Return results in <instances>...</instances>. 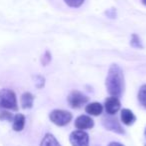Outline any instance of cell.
I'll list each match as a JSON object with an SVG mask.
<instances>
[{"instance_id":"24","label":"cell","mask_w":146,"mask_h":146,"mask_svg":"<svg viewBox=\"0 0 146 146\" xmlns=\"http://www.w3.org/2000/svg\"><path fill=\"white\" fill-rule=\"evenodd\" d=\"M145 146H146V145H145Z\"/></svg>"},{"instance_id":"22","label":"cell","mask_w":146,"mask_h":146,"mask_svg":"<svg viewBox=\"0 0 146 146\" xmlns=\"http://www.w3.org/2000/svg\"><path fill=\"white\" fill-rule=\"evenodd\" d=\"M141 2H142V4L146 6V0H141Z\"/></svg>"},{"instance_id":"10","label":"cell","mask_w":146,"mask_h":146,"mask_svg":"<svg viewBox=\"0 0 146 146\" xmlns=\"http://www.w3.org/2000/svg\"><path fill=\"white\" fill-rule=\"evenodd\" d=\"M25 123H26V118H25V116L23 114H15L12 120V129L16 132L22 131L25 127Z\"/></svg>"},{"instance_id":"1","label":"cell","mask_w":146,"mask_h":146,"mask_svg":"<svg viewBox=\"0 0 146 146\" xmlns=\"http://www.w3.org/2000/svg\"><path fill=\"white\" fill-rule=\"evenodd\" d=\"M105 87L110 96L119 98L122 95L125 87L124 73L118 64H111L108 69L105 79Z\"/></svg>"},{"instance_id":"9","label":"cell","mask_w":146,"mask_h":146,"mask_svg":"<svg viewBox=\"0 0 146 146\" xmlns=\"http://www.w3.org/2000/svg\"><path fill=\"white\" fill-rule=\"evenodd\" d=\"M103 105L99 102H91L85 106V112L91 116H99L103 112Z\"/></svg>"},{"instance_id":"20","label":"cell","mask_w":146,"mask_h":146,"mask_svg":"<svg viewBox=\"0 0 146 146\" xmlns=\"http://www.w3.org/2000/svg\"><path fill=\"white\" fill-rule=\"evenodd\" d=\"M105 14L107 15L108 17H110V18H114V17L116 16V10L114 8L108 9V10L105 12Z\"/></svg>"},{"instance_id":"23","label":"cell","mask_w":146,"mask_h":146,"mask_svg":"<svg viewBox=\"0 0 146 146\" xmlns=\"http://www.w3.org/2000/svg\"><path fill=\"white\" fill-rule=\"evenodd\" d=\"M145 136H146V129H145Z\"/></svg>"},{"instance_id":"21","label":"cell","mask_w":146,"mask_h":146,"mask_svg":"<svg viewBox=\"0 0 146 146\" xmlns=\"http://www.w3.org/2000/svg\"><path fill=\"white\" fill-rule=\"evenodd\" d=\"M108 146H124V145L119 143V142H111V143L108 144Z\"/></svg>"},{"instance_id":"16","label":"cell","mask_w":146,"mask_h":146,"mask_svg":"<svg viewBox=\"0 0 146 146\" xmlns=\"http://www.w3.org/2000/svg\"><path fill=\"white\" fill-rule=\"evenodd\" d=\"M13 117H14V115L11 112H9L8 110H0V120L12 122Z\"/></svg>"},{"instance_id":"17","label":"cell","mask_w":146,"mask_h":146,"mask_svg":"<svg viewBox=\"0 0 146 146\" xmlns=\"http://www.w3.org/2000/svg\"><path fill=\"white\" fill-rule=\"evenodd\" d=\"M51 60H52V55H51L50 51L46 50L44 53H43V55L41 56V58H40L41 64H42L43 66H47V65L51 62Z\"/></svg>"},{"instance_id":"5","label":"cell","mask_w":146,"mask_h":146,"mask_svg":"<svg viewBox=\"0 0 146 146\" xmlns=\"http://www.w3.org/2000/svg\"><path fill=\"white\" fill-rule=\"evenodd\" d=\"M69 141L72 146H89V135L84 130H75L69 135Z\"/></svg>"},{"instance_id":"2","label":"cell","mask_w":146,"mask_h":146,"mask_svg":"<svg viewBox=\"0 0 146 146\" xmlns=\"http://www.w3.org/2000/svg\"><path fill=\"white\" fill-rule=\"evenodd\" d=\"M0 110H18L16 93L12 89L2 88L0 89Z\"/></svg>"},{"instance_id":"3","label":"cell","mask_w":146,"mask_h":146,"mask_svg":"<svg viewBox=\"0 0 146 146\" xmlns=\"http://www.w3.org/2000/svg\"><path fill=\"white\" fill-rule=\"evenodd\" d=\"M73 116L72 113L67 110L63 109H54L49 114V119L56 126H65L70 123Z\"/></svg>"},{"instance_id":"13","label":"cell","mask_w":146,"mask_h":146,"mask_svg":"<svg viewBox=\"0 0 146 146\" xmlns=\"http://www.w3.org/2000/svg\"><path fill=\"white\" fill-rule=\"evenodd\" d=\"M40 146H61V144L59 143L58 140L53 134L46 133L41 140Z\"/></svg>"},{"instance_id":"6","label":"cell","mask_w":146,"mask_h":146,"mask_svg":"<svg viewBox=\"0 0 146 146\" xmlns=\"http://www.w3.org/2000/svg\"><path fill=\"white\" fill-rule=\"evenodd\" d=\"M102 125L107 130L115 132V133H118V134L125 133V131H124L121 124L116 119V117H113V115H106L105 117L102 118Z\"/></svg>"},{"instance_id":"11","label":"cell","mask_w":146,"mask_h":146,"mask_svg":"<svg viewBox=\"0 0 146 146\" xmlns=\"http://www.w3.org/2000/svg\"><path fill=\"white\" fill-rule=\"evenodd\" d=\"M121 121L126 126H131L136 121V116L128 108H124L121 110Z\"/></svg>"},{"instance_id":"8","label":"cell","mask_w":146,"mask_h":146,"mask_svg":"<svg viewBox=\"0 0 146 146\" xmlns=\"http://www.w3.org/2000/svg\"><path fill=\"white\" fill-rule=\"evenodd\" d=\"M74 126L78 130L91 129L94 127V120L89 115H80L74 121Z\"/></svg>"},{"instance_id":"15","label":"cell","mask_w":146,"mask_h":146,"mask_svg":"<svg viewBox=\"0 0 146 146\" xmlns=\"http://www.w3.org/2000/svg\"><path fill=\"white\" fill-rule=\"evenodd\" d=\"M130 45H131V47H133V48H135V49H143L144 48L141 39H140V37L138 36L136 33H133V34L131 35Z\"/></svg>"},{"instance_id":"18","label":"cell","mask_w":146,"mask_h":146,"mask_svg":"<svg viewBox=\"0 0 146 146\" xmlns=\"http://www.w3.org/2000/svg\"><path fill=\"white\" fill-rule=\"evenodd\" d=\"M33 79H34V84L35 86H36V88H38V89H41V88L44 87L45 85V78L43 77L42 75H35L33 76Z\"/></svg>"},{"instance_id":"14","label":"cell","mask_w":146,"mask_h":146,"mask_svg":"<svg viewBox=\"0 0 146 146\" xmlns=\"http://www.w3.org/2000/svg\"><path fill=\"white\" fill-rule=\"evenodd\" d=\"M137 98H138V101H139L140 105L146 109V84L142 85L141 87L139 88Z\"/></svg>"},{"instance_id":"12","label":"cell","mask_w":146,"mask_h":146,"mask_svg":"<svg viewBox=\"0 0 146 146\" xmlns=\"http://www.w3.org/2000/svg\"><path fill=\"white\" fill-rule=\"evenodd\" d=\"M34 95L30 92H24L21 95L20 98V104L21 107L23 109H30L33 107V103H34Z\"/></svg>"},{"instance_id":"7","label":"cell","mask_w":146,"mask_h":146,"mask_svg":"<svg viewBox=\"0 0 146 146\" xmlns=\"http://www.w3.org/2000/svg\"><path fill=\"white\" fill-rule=\"evenodd\" d=\"M120 107H121V103H120V100L118 97L109 96L105 99L104 108H105V111L108 115H115L119 111Z\"/></svg>"},{"instance_id":"4","label":"cell","mask_w":146,"mask_h":146,"mask_svg":"<svg viewBox=\"0 0 146 146\" xmlns=\"http://www.w3.org/2000/svg\"><path fill=\"white\" fill-rule=\"evenodd\" d=\"M88 101H89L88 96L80 92L79 90H72L67 97L68 105L73 109H79L83 105L87 104Z\"/></svg>"},{"instance_id":"19","label":"cell","mask_w":146,"mask_h":146,"mask_svg":"<svg viewBox=\"0 0 146 146\" xmlns=\"http://www.w3.org/2000/svg\"><path fill=\"white\" fill-rule=\"evenodd\" d=\"M85 0H64V2L71 8H79Z\"/></svg>"}]
</instances>
